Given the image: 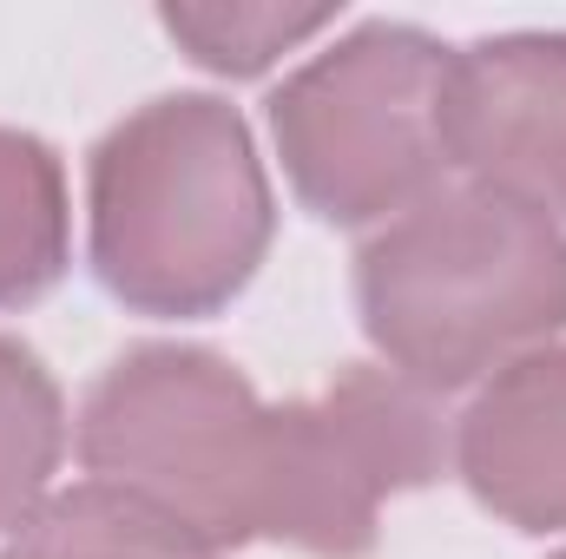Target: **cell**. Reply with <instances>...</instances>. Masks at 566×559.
<instances>
[{
    "instance_id": "3957f363",
    "label": "cell",
    "mask_w": 566,
    "mask_h": 559,
    "mask_svg": "<svg viewBox=\"0 0 566 559\" xmlns=\"http://www.w3.org/2000/svg\"><path fill=\"white\" fill-rule=\"evenodd\" d=\"M73 447L93 481L185 520L218 553L264 540L283 415L218 349L139 342L80 402Z\"/></svg>"
},
{
    "instance_id": "5b68a950",
    "label": "cell",
    "mask_w": 566,
    "mask_h": 559,
    "mask_svg": "<svg viewBox=\"0 0 566 559\" xmlns=\"http://www.w3.org/2000/svg\"><path fill=\"white\" fill-rule=\"evenodd\" d=\"M283 447L264 540L316 559H363L396 494H416L454 454L434 395L396 369H343L329 389L277 402Z\"/></svg>"
},
{
    "instance_id": "ba28073f",
    "label": "cell",
    "mask_w": 566,
    "mask_h": 559,
    "mask_svg": "<svg viewBox=\"0 0 566 559\" xmlns=\"http://www.w3.org/2000/svg\"><path fill=\"white\" fill-rule=\"evenodd\" d=\"M0 559H224L211 540H198L185 520L151 507L126 487L73 481L53 487L13 534Z\"/></svg>"
},
{
    "instance_id": "277c9868",
    "label": "cell",
    "mask_w": 566,
    "mask_h": 559,
    "mask_svg": "<svg viewBox=\"0 0 566 559\" xmlns=\"http://www.w3.org/2000/svg\"><path fill=\"white\" fill-rule=\"evenodd\" d=\"M454 46L409 20H363L271 93L283 178L323 224H389L441 191Z\"/></svg>"
},
{
    "instance_id": "8fae6325",
    "label": "cell",
    "mask_w": 566,
    "mask_h": 559,
    "mask_svg": "<svg viewBox=\"0 0 566 559\" xmlns=\"http://www.w3.org/2000/svg\"><path fill=\"white\" fill-rule=\"evenodd\" d=\"M165 33L224 80H258L283 53L336 27V7H271V0H171L158 7Z\"/></svg>"
},
{
    "instance_id": "6da1fadb",
    "label": "cell",
    "mask_w": 566,
    "mask_h": 559,
    "mask_svg": "<svg viewBox=\"0 0 566 559\" xmlns=\"http://www.w3.org/2000/svg\"><path fill=\"white\" fill-rule=\"evenodd\" d=\"M93 277L133 316H218L258 277L277 204L251 126L218 93L126 113L86 165Z\"/></svg>"
},
{
    "instance_id": "52a82bcc",
    "label": "cell",
    "mask_w": 566,
    "mask_h": 559,
    "mask_svg": "<svg viewBox=\"0 0 566 559\" xmlns=\"http://www.w3.org/2000/svg\"><path fill=\"white\" fill-rule=\"evenodd\" d=\"M454 474L521 534H566V342L494 369L454 421Z\"/></svg>"
},
{
    "instance_id": "7a4b0ae2",
    "label": "cell",
    "mask_w": 566,
    "mask_h": 559,
    "mask_svg": "<svg viewBox=\"0 0 566 559\" xmlns=\"http://www.w3.org/2000/svg\"><path fill=\"white\" fill-rule=\"evenodd\" d=\"M356 309L402 382H488L566 329V231L481 184H441L363 244Z\"/></svg>"
},
{
    "instance_id": "9c48e42d",
    "label": "cell",
    "mask_w": 566,
    "mask_h": 559,
    "mask_svg": "<svg viewBox=\"0 0 566 559\" xmlns=\"http://www.w3.org/2000/svg\"><path fill=\"white\" fill-rule=\"evenodd\" d=\"M66 257H73V211L53 145L0 126V309L40 303L66 277Z\"/></svg>"
},
{
    "instance_id": "7c38bea8",
    "label": "cell",
    "mask_w": 566,
    "mask_h": 559,
    "mask_svg": "<svg viewBox=\"0 0 566 559\" xmlns=\"http://www.w3.org/2000/svg\"><path fill=\"white\" fill-rule=\"evenodd\" d=\"M560 559H566V553H560Z\"/></svg>"
},
{
    "instance_id": "30bf717a",
    "label": "cell",
    "mask_w": 566,
    "mask_h": 559,
    "mask_svg": "<svg viewBox=\"0 0 566 559\" xmlns=\"http://www.w3.org/2000/svg\"><path fill=\"white\" fill-rule=\"evenodd\" d=\"M66 454V402L40 356L0 336V534H13L60 474Z\"/></svg>"
},
{
    "instance_id": "8992f818",
    "label": "cell",
    "mask_w": 566,
    "mask_h": 559,
    "mask_svg": "<svg viewBox=\"0 0 566 559\" xmlns=\"http://www.w3.org/2000/svg\"><path fill=\"white\" fill-rule=\"evenodd\" d=\"M448 165L468 184L566 218V33H494L454 53L441 106Z\"/></svg>"
}]
</instances>
